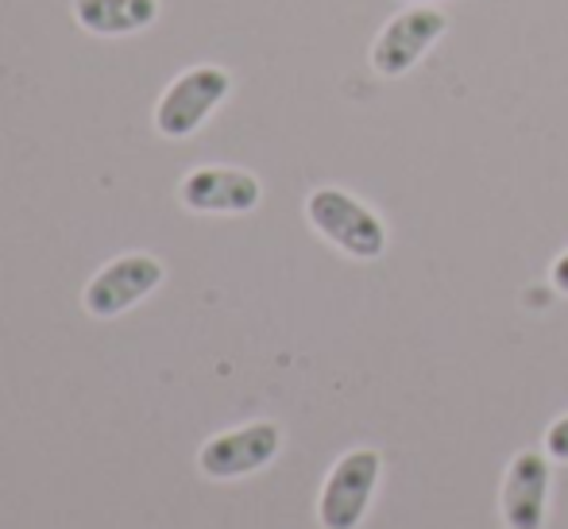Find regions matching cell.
<instances>
[{
    "label": "cell",
    "mask_w": 568,
    "mask_h": 529,
    "mask_svg": "<svg viewBox=\"0 0 568 529\" xmlns=\"http://www.w3.org/2000/svg\"><path fill=\"white\" fill-rule=\"evenodd\" d=\"M306 216L333 247H341L352 260H379L387 252V228L383 221L367 210L364 202H356L344 190H314L306 202Z\"/></svg>",
    "instance_id": "1"
},
{
    "label": "cell",
    "mask_w": 568,
    "mask_h": 529,
    "mask_svg": "<svg viewBox=\"0 0 568 529\" xmlns=\"http://www.w3.org/2000/svg\"><path fill=\"white\" fill-rule=\"evenodd\" d=\"M232 78L221 67H194L186 74H179L166 93L159 98L155 109V128L166 140H186L197 128L210 120V112L229 98Z\"/></svg>",
    "instance_id": "2"
},
{
    "label": "cell",
    "mask_w": 568,
    "mask_h": 529,
    "mask_svg": "<svg viewBox=\"0 0 568 529\" xmlns=\"http://www.w3.org/2000/svg\"><path fill=\"white\" fill-rule=\"evenodd\" d=\"M383 460L375 448H356V452L341 456L333 464L329 479L322 487V502H317V518L325 529H356L367 515L375 487H379Z\"/></svg>",
    "instance_id": "3"
},
{
    "label": "cell",
    "mask_w": 568,
    "mask_h": 529,
    "mask_svg": "<svg viewBox=\"0 0 568 529\" xmlns=\"http://www.w3.org/2000/svg\"><path fill=\"white\" fill-rule=\"evenodd\" d=\"M445 28H449L445 12H437V8H429V4H414V8H406V12H398L395 20L379 31V39H375V47H372L375 74L403 78L406 70L418 67L422 54L445 35Z\"/></svg>",
    "instance_id": "4"
},
{
    "label": "cell",
    "mask_w": 568,
    "mask_h": 529,
    "mask_svg": "<svg viewBox=\"0 0 568 529\" xmlns=\"http://www.w3.org/2000/svg\"><path fill=\"white\" fill-rule=\"evenodd\" d=\"M283 448V433L271 421H252L240 425V429L217 433L202 445L197 452V468L210 479H240L252 476V471L267 468L271 460Z\"/></svg>",
    "instance_id": "5"
},
{
    "label": "cell",
    "mask_w": 568,
    "mask_h": 529,
    "mask_svg": "<svg viewBox=\"0 0 568 529\" xmlns=\"http://www.w3.org/2000/svg\"><path fill=\"white\" fill-rule=\"evenodd\" d=\"M163 283V263L155 255H120V260L105 263L98 275L90 278L82 294V306L93 317H116L128 314L135 302L148 298L155 286Z\"/></svg>",
    "instance_id": "6"
},
{
    "label": "cell",
    "mask_w": 568,
    "mask_h": 529,
    "mask_svg": "<svg viewBox=\"0 0 568 529\" xmlns=\"http://www.w3.org/2000/svg\"><path fill=\"white\" fill-rule=\"evenodd\" d=\"M179 197L194 213H252L263 197L255 174L236 166H197L182 179Z\"/></svg>",
    "instance_id": "7"
},
{
    "label": "cell",
    "mask_w": 568,
    "mask_h": 529,
    "mask_svg": "<svg viewBox=\"0 0 568 529\" xmlns=\"http://www.w3.org/2000/svg\"><path fill=\"white\" fill-rule=\"evenodd\" d=\"M549 460L534 448L518 452L503 479V522L507 529H541L549 507Z\"/></svg>",
    "instance_id": "8"
},
{
    "label": "cell",
    "mask_w": 568,
    "mask_h": 529,
    "mask_svg": "<svg viewBox=\"0 0 568 529\" xmlns=\"http://www.w3.org/2000/svg\"><path fill=\"white\" fill-rule=\"evenodd\" d=\"M74 16L93 35H132L155 23L159 0H74Z\"/></svg>",
    "instance_id": "9"
},
{
    "label": "cell",
    "mask_w": 568,
    "mask_h": 529,
    "mask_svg": "<svg viewBox=\"0 0 568 529\" xmlns=\"http://www.w3.org/2000/svg\"><path fill=\"white\" fill-rule=\"evenodd\" d=\"M546 452L554 456V460H568V414L546 429Z\"/></svg>",
    "instance_id": "10"
},
{
    "label": "cell",
    "mask_w": 568,
    "mask_h": 529,
    "mask_svg": "<svg viewBox=\"0 0 568 529\" xmlns=\"http://www.w3.org/2000/svg\"><path fill=\"white\" fill-rule=\"evenodd\" d=\"M554 286H557L561 294H568V252L554 263Z\"/></svg>",
    "instance_id": "11"
},
{
    "label": "cell",
    "mask_w": 568,
    "mask_h": 529,
    "mask_svg": "<svg viewBox=\"0 0 568 529\" xmlns=\"http://www.w3.org/2000/svg\"><path fill=\"white\" fill-rule=\"evenodd\" d=\"M410 4H429V0H410Z\"/></svg>",
    "instance_id": "12"
}]
</instances>
